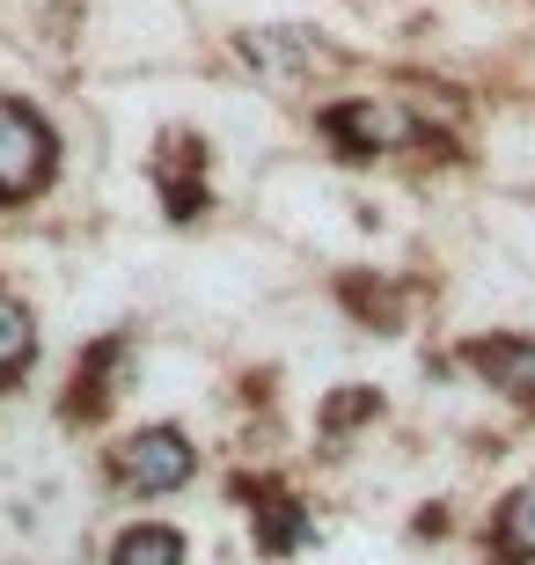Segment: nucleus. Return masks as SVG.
Returning <instances> with one entry per match:
<instances>
[{
  "instance_id": "f257e3e1",
  "label": "nucleus",
  "mask_w": 535,
  "mask_h": 565,
  "mask_svg": "<svg viewBox=\"0 0 535 565\" xmlns=\"http://www.w3.org/2000/svg\"><path fill=\"white\" fill-rule=\"evenodd\" d=\"M52 177H60V132H52V118L30 96L0 88V213L30 206Z\"/></svg>"
},
{
  "instance_id": "f03ea898",
  "label": "nucleus",
  "mask_w": 535,
  "mask_h": 565,
  "mask_svg": "<svg viewBox=\"0 0 535 565\" xmlns=\"http://www.w3.org/2000/svg\"><path fill=\"white\" fill-rule=\"evenodd\" d=\"M110 478L140 500H162V492H184L199 478V448H191L184 426H140L110 448Z\"/></svg>"
},
{
  "instance_id": "7ed1b4c3",
  "label": "nucleus",
  "mask_w": 535,
  "mask_h": 565,
  "mask_svg": "<svg viewBox=\"0 0 535 565\" xmlns=\"http://www.w3.org/2000/svg\"><path fill=\"white\" fill-rule=\"evenodd\" d=\"M323 132L338 140V154L345 162H374V154H389L396 140H411V118L396 104H374V96H345V104H330L323 110Z\"/></svg>"
},
{
  "instance_id": "20e7f679",
  "label": "nucleus",
  "mask_w": 535,
  "mask_h": 565,
  "mask_svg": "<svg viewBox=\"0 0 535 565\" xmlns=\"http://www.w3.org/2000/svg\"><path fill=\"white\" fill-rule=\"evenodd\" d=\"M154 191H162L169 221H199V213H206V140H199V132H162Z\"/></svg>"
},
{
  "instance_id": "39448f33",
  "label": "nucleus",
  "mask_w": 535,
  "mask_h": 565,
  "mask_svg": "<svg viewBox=\"0 0 535 565\" xmlns=\"http://www.w3.org/2000/svg\"><path fill=\"white\" fill-rule=\"evenodd\" d=\"M477 367V375L492 382L499 397L514 404H535V338L521 331H492V338H470V353H462Z\"/></svg>"
},
{
  "instance_id": "423d86ee",
  "label": "nucleus",
  "mask_w": 535,
  "mask_h": 565,
  "mask_svg": "<svg viewBox=\"0 0 535 565\" xmlns=\"http://www.w3.org/2000/svg\"><path fill=\"white\" fill-rule=\"evenodd\" d=\"M484 558L492 565H535V478H521L499 500L492 529H484Z\"/></svg>"
},
{
  "instance_id": "0eeeda50",
  "label": "nucleus",
  "mask_w": 535,
  "mask_h": 565,
  "mask_svg": "<svg viewBox=\"0 0 535 565\" xmlns=\"http://www.w3.org/2000/svg\"><path fill=\"white\" fill-rule=\"evenodd\" d=\"M125 353H132V345H125L118 331L88 345L82 367H74V397H66V419H96V412L118 397V367H125Z\"/></svg>"
},
{
  "instance_id": "6e6552de",
  "label": "nucleus",
  "mask_w": 535,
  "mask_h": 565,
  "mask_svg": "<svg viewBox=\"0 0 535 565\" xmlns=\"http://www.w3.org/2000/svg\"><path fill=\"white\" fill-rule=\"evenodd\" d=\"M38 367V316L15 287H0V390H15Z\"/></svg>"
},
{
  "instance_id": "1a4fd4ad",
  "label": "nucleus",
  "mask_w": 535,
  "mask_h": 565,
  "mask_svg": "<svg viewBox=\"0 0 535 565\" xmlns=\"http://www.w3.org/2000/svg\"><path fill=\"white\" fill-rule=\"evenodd\" d=\"M184 529H169V522H132L110 544V565H184Z\"/></svg>"
},
{
  "instance_id": "9d476101",
  "label": "nucleus",
  "mask_w": 535,
  "mask_h": 565,
  "mask_svg": "<svg viewBox=\"0 0 535 565\" xmlns=\"http://www.w3.org/2000/svg\"><path fill=\"white\" fill-rule=\"evenodd\" d=\"M367 412H382V397H374V390H360V382H352V397H338L323 412V426L330 434H338V426H352V419H367Z\"/></svg>"
}]
</instances>
